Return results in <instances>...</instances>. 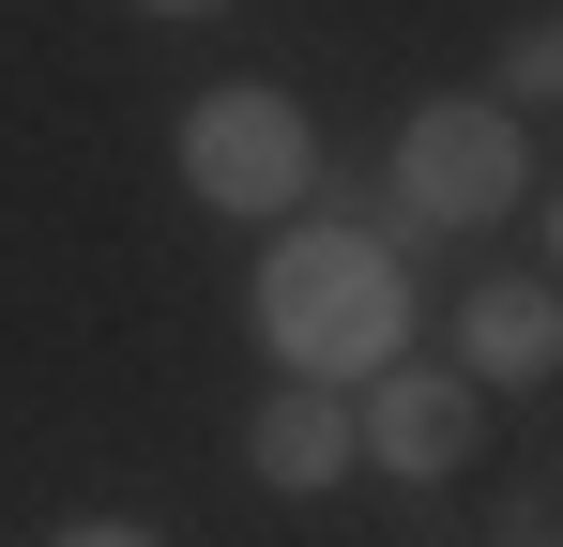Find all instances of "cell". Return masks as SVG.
I'll list each match as a JSON object with an SVG mask.
<instances>
[{"mask_svg":"<svg viewBox=\"0 0 563 547\" xmlns=\"http://www.w3.org/2000/svg\"><path fill=\"white\" fill-rule=\"evenodd\" d=\"M503 91H518V107H563V31H518V46H503Z\"/></svg>","mask_w":563,"mask_h":547,"instance_id":"7","label":"cell"},{"mask_svg":"<svg viewBox=\"0 0 563 547\" xmlns=\"http://www.w3.org/2000/svg\"><path fill=\"white\" fill-rule=\"evenodd\" d=\"M244 471H260L275 502H320V487H351V471H366V395L275 380V395H260V426H244Z\"/></svg>","mask_w":563,"mask_h":547,"instance_id":"4","label":"cell"},{"mask_svg":"<svg viewBox=\"0 0 563 547\" xmlns=\"http://www.w3.org/2000/svg\"><path fill=\"white\" fill-rule=\"evenodd\" d=\"M46 547H153L137 517H77V533H46Z\"/></svg>","mask_w":563,"mask_h":547,"instance_id":"8","label":"cell"},{"mask_svg":"<svg viewBox=\"0 0 563 547\" xmlns=\"http://www.w3.org/2000/svg\"><path fill=\"white\" fill-rule=\"evenodd\" d=\"M137 15H229V0H137Z\"/></svg>","mask_w":563,"mask_h":547,"instance_id":"9","label":"cell"},{"mask_svg":"<svg viewBox=\"0 0 563 547\" xmlns=\"http://www.w3.org/2000/svg\"><path fill=\"white\" fill-rule=\"evenodd\" d=\"M457 380H472V395H533V380H563V289H549V274H503V289L457 304Z\"/></svg>","mask_w":563,"mask_h":547,"instance_id":"6","label":"cell"},{"mask_svg":"<svg viewBox=\"0 0 563 547\" xmlns=\"http://www.w3.org/2000/svg\"><path fill=\"white\" fill-rule=\"evenodd\" d=\"M549 289H563V198H549Z\"/></svg>","mask_w":563,"mask_h":547,"instance_id":"10","label":"cell"},{"mask_svg":"<svg viewBox=\"0 0 563 547\" xmlns=\"http://www.w3.org/2000/svg\"><path fill=\"white\" fill-rule=\"evenodd\" d=\"M518 547H563V533H518Z\"/></svg>","mask_w":563,"mask_h":547,"instance_id":"11","label":"cell"},{"mask_svg":"<svg viewBox=\"0 0 563 547\" xmlns=\"http://www.w3.org/2000/svg\"><path fill=\"white\" fill-rule=\"evenodd\" d=\"M260 350L275 380H320V395H366L411 365V244L396 228H351V213H305L260 244Z\"/></svg>","mask_w":563,"mask_h":547,"instance_id":"1","label":"cell"},{"mask_svg":"<svg viewBox=\"0 0 563 547\" xmlns=\"http://www.w3.org/2000/svg\"><path fill=\"white\" fill-rule=\"evenodd\" d=\"M184 182H198V213H305L320 122H305L275 77H213L184 107Z\"/></svg>","mask_w":563,"mask_h":547,"instance_id":"3","label":"cell"},{"mask_svg":"<svg viewBox=\"0 0 563 547\" xmlns=\"http://www.w3.org/2000/svg\"><path fill=\"white\" fill-rule=\"evenodd\" d=\"M472 411H487V395H472L457 365H396V380H366V456L396 487H442L472 456Z\"/></svg>","mask_w":563,"mask_h":547,"instance_id":"5","label":"cell"},{"mask_svg":"<svg viewBox=\"0 0 563 547\" xmlns=\"http://www.w3.org/2000/svg\"><path fill=\"white\" fill-rule=\"evenodd\" d=\"M518 107H487V91H427L411 122H396V198H380V228L396 244H427V228H487V213H518Z\"/></svg>","mask_w":563,"mask_h":547,"instance_id":"2","label":"cell"}]
</instances>
